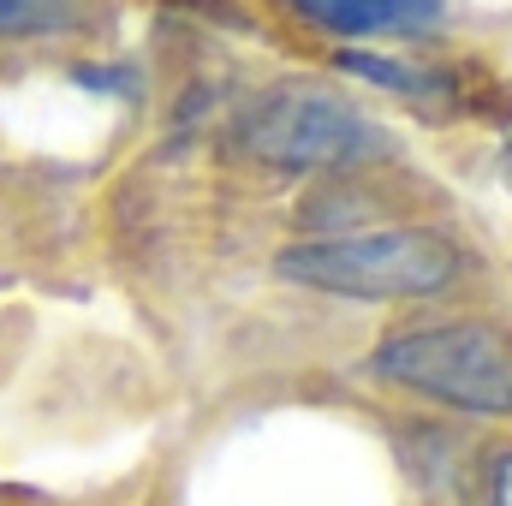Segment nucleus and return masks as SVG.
<instances>
[{"label": "nucleus", "instance_id": "f257e3e1", "mask_svg": "<svg viewBox=\"0 0 512 506\" xmlns=\"http://www.w3.org/2000/svg\"><path fill=\"white\" fill-rule=\"evenodd\" d=\"M280 280L310 286V292H334V298H429L441 286H453L459 251L453 239L429 233V227H364V233H340V239H304L292 251H280Z\"/></svg>", "mask_w": 512, "mask_h": 506}, {"label": "nucleus", "instance_id": "f03ea898", "mask_svg": "<svg viewBox=\"0 0 512 506\" xmlns=\"http://www.w3.org/2000/svg\"><path fill=\"white\" fill-rule=\"evenodd\" d=\"M370 364L382 381L411 387L435 405L512 417V340L495 322H435L387 334Z\"/></svg>", "mask_w": 512, "mask_h": 506}, {"label": "nucleus", "instance_id": "7ed1b4c3", "mask_svg": "<svg viewBox=\"0 0 512 506\" xmlns=\"http://www.w3.org/2000/svg\"><path fill=\"white\" fill-rule=\"evenodd\" d=\"M239 143L268 167L322 173V167H358L387 149V131L358 114L352 102L316 90V84H280L256 102L239 126Z\"/></svg>", "mask_w": 512, "mask_h": 506}, {"label": "nucleus", "instance_id": "20e7f679", "mask_svg": "<svg viewBox=\"0 0 512 506\" xmlns=\"http://www.w3.org/2000/svg\"><path fill=\"white\" fill-rule=\"evenodd\" d=\"M286 6L334 36H423L441 18V0H286Z\"/></svg>", "mask_w": 512, "mask_h": 506}, {"label": "nucleus", "instance_id": "39448f33", "mask_svg": "<svg viewBox=\"0 0 512 506\" xmlns=\"http://www.w3.org/2000/svg\"><path fill=\"white\" fill-rule=\"evenodd\" d=\"M340 66L358 72V78H370V84H382V90H399V96H441V90H447V78L417 72V66H399V60H382V54H352V48H346Z\"/></svg>", "mask_w": 512, "mask_h": 506}, {"label": "nucleus", "instance_id": "423d86ee", "mask_svg": "<svg viewBox=\"0 0 512 506\" xmlns=\"http://www.w3.org/2000/svg\"><path fill=\"white\" fill-rule=\"evenodd\" d=\"M72 24H78L72 0H0V36H54Z\"/></svg>", "mask_w": 512, "mask_h": 506}, {"label": "nucleus", "instance_id": "0eeeda50", "mask_svg": "<svg viewBox=\"0 0 512 506\" xmlns=\"http://www.w3.org/2000/svg\"><path fill=\"white\" fill-rule=\"evenodd\" d=\"M483 489H489V506H512V447H501L483 471Z\"/></svg>", "mask_w": 512, "mask_h": 506}]
</instances>
